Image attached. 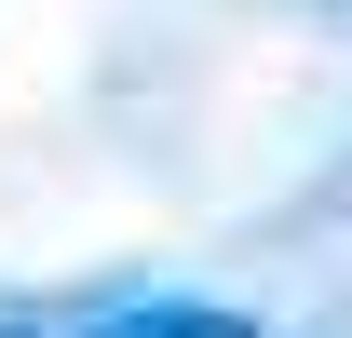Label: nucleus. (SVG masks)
Instances as JSON below:
<instances>
[{
    "mask_svg": "<svg viewBox=\"0 0 352 338\" xmlns=\"http://www.w3.org/2000/svg\"><path fill=\"white\" fill-rule=\"evenodd\" d=\"M82 338H258V325L217 311V297H122V311H95Z\"/></svg>",
    "mask_w": 352,
    "mask_h": 338,
    "instance_id": "f257e3e1",
    "label": "nucleus"
},
{
    "mask_svg": "<svg viewBox=\"0 0 352 338\" xmlns=\"http://www.w3.org/2000/svg\"><path fill=\"white\" fill-rule=\"evenodd\" d=\"M0 338H28V325H0Z\"/></svg>",
    "mask_w": 352,
    "mask_h": 338,
    "instance_id": "f03ea898",
    "label": "nucleus"
}]
</instances>
